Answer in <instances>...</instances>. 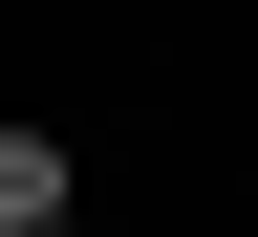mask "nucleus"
<instances>
[{
    "instance_id": "nucleus-1",
    "label": "nucleus",
    "mask_w": 258,
    "mask_h": 237,
    "mask_svg": "<svg viewBox=\"0 0 258 237\" xmlns=\"http://www.w3.org/2000/svg\"><path fill=\"white\" fill-rule=\"evenodd\" d=\"M0 237H64V151L43 129H0Z\"/></svg>"
}]
</instances>
